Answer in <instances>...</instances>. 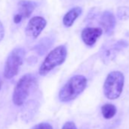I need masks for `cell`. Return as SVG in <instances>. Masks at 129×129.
Listing matches in <instances>:
<instances>
[{"label":"cell","mask_w":129,"mask_h":129,"mask_svg":"<svg viewBox=\"0 0 129 129\" xmlns=\"http://www.w3.org/2000/svg\"><path fill=\"white\" fill-rule=\"evenodd\" d=\"M67 57V49L66 46H58L52 49L45 58L39 69L40 75H46L56 66L61 64Z\"/></svg>","instance_id":"obj_2"},{"label":"cell","mask_w":129,"mask_h":129,"mask_svg":"<svg viewBox=\"0 0 129 129\" xmlns=\"http://www.w3.org/2000/svg\"><path fill=\"white\" fill-rule=\"evenodd\" d=\"M25 56V51L23 48H15L9 55L4 67V76L7 79L14 78L22 66Z\"/></svg>","instance_id":"obj_5"},{"label":"cell","mask_w":129,"mask_h":129,"mask_svg":"<svg viewBox=\"0 0 129 129\" xmlns=\"http://www.w3.org/2000/svg\"><path fill=\"white\" fill-rule=\"evenodd\" d=\"M22 20H23V18H22L19 14H17V15H15L14 16V22H15V24L20 23Z\"/></svg>","instance_id":"obj_18"},{"label":"cell","mask_w":129,"mask_h":129,"mask_svg":"<svg viewBox=\"0 0 129 129\" xmlns=\"http://www.w3.org/2000/svg\"><path fill=\"white\" fill-rule=\"evenodd\" d=\"M61 129H77V127L74 122L68 121L66 123H64V124L63 125Z\"/></svg>","instance_id":"obj_16"},{"label":"cell","mask_w":129,"mask_h":129,"mask_svg":"<svg viewBox=\"0 0 129 129\" xmlns=\"http://www.w3.org/2000/svg\"><path fill=\"white\" fill-rule=\"evenodd\" d=\"M101 112L103 116L106 119H110L115 116L116 114V107L111 103L104 104L101 108Z\"/></svg>","instance_id":"obj_12"},{"label":"cell","mask_w":129,"mask_h":129,"mask_svg":"<svg viewBox=\"0 0 129 129\" xmlns=\"http://www.w3.org/2000/svg\"><path fill=\"white\" fill-rule=\"evenodd\" d=\"M37 7V4L31 1H21L18 3V13L22 18H27L30 17V15L32 14L35 8Z\"/></svg>","instance_id":"obj_10"},{"label":"cell","mask_w":129,"mask_h":129,"mask_svg":"<svg viewBox=\"0 0 129 129\" xmlns=\"http://www.w3.org/2000/svg\"><path fill=\"white\" fill-rule=\"evenodd\" d=\"M46 25V21L40 16L32 18L25 29V33L27 37L36 39L39 37Z\"/></svg>","instance_id":"obj_6"},{"label":"cell","mask_w":129,"mask_h":129,"mask_svg":"<svg viewBox=\"0 0 129 129\" xmlns=\"http://www.w3.org/2000/svg\"><path fill=\"white\" fill-rule=\"evenodd\" d=\"M4 36H5V29L2 22L0 21V42L3 40V39L4 38Z\"/></svg>","instance_id":"obj_17"},{"label":"cell","mask_w":129,"mask_h":129,"mask_svg":"<svg viewBox=\"0 0 129 129\" xmlns=\"http://www.w3.org/2000/svg\"><path fill=\"white\" fill-rule=\"evenodd\" d=\"M52 43V41L51 40V39L46 38L44 40H42V42L40 43V44L38 45V52L40 54L44 53L47 50V49L51 46Z\"/></svg>","instance_id":"obj_14"},{"label":"cell","mask_w":129,"mask_h":129,"mask_svg":"<svg viewBox=\"0 0 129 129\" xmlns=\"http://www.w3.org/2000/svg\"><path fill=\"white\" fill-rule=\"evenodd\" d=\"M128 43L125 40H119L113 43L108 44L105 46L104 49L102 50L101 57L103 61H109L115 58L116 54L127 46Z\"/></svg>","instance_id":"obj_7"},{"label":"cell","mask_w":129,"mask_h":129,"mask_svg":"<svg viewBox=\"0 0 129 129\" xmlns=\"http://www.w3.org/2000/svg\"><path fill=\"white\" fill-rule=\"evenodd\" d=\"M124 78L120 72H110L103 85V91L105 96L109 100H115L118 98L122 92L124 87Z\"/></svg>","instance_id":"obj_4"},{"label":"cell","mask_w":129,"mask_h":129,"mask_svg":"<svg viewBox=\"0 0 129 129\" xmlns=\"http://www.w3.org/2000/svg\"><path fill=\"white\" fill-rule=\"evenodd\" d=\"M35 82L36 79L31 74H27L19 79L12 95V101L15 105L21 106L25 103Z\"/></svg>","instance_id":"obj_3"},{"label":"cell","mask_w":129,"mask_h":129,"mask_svg":"<svg viewBox=\"0 0 129 129\" xmlns=\"http://www.w3.org/2000/svg\"><path fill=\"white\" fill-rule=\"evenodd\" d=\"M103 30L99 27H86L82 30L81 38L84 43L89 46H93L102 35Z\"/></svg>","instance_id":"obj_8"},{"label":"cell","mask_w":129,"mask_h":129,"mask_svg":"<svg viewBox=\"0 0 129 129\" xmlns=\"http://www.w3.org/2000/svg\"><path fill=\"white\" fill-rule=\"evenodd\" d=\"M87 78L83 75H75L70 78L61 89L58 97L60 101L67 103L75 100L86 88Z\"/></svg>","instance_id":"obj_1"},{"label":"cell","mask_w":129,"mask_h":129,"mask_svg":"<svg viewBox=\"0 0 129 129\" xmlns=\"http://www.w3.org/2000/svg\"><path fill=\"white\" fill-rule=\"evenodd\" d=\"M82 13V9L80 7H75L74 9H72L70 11H69L63 18V24L64 25L69 27L73 25L75 20L80 16V15Z\"/></svg>","instance_id":"obj_11"},{"label":"cell","mask_w":129,"mask_h":129,"mask_svg":"<svg viewBox=\"0 0 129 129\" xmlns=\"http://www.w3.org/2000/svg\"><path fill=\"white\" fill-rule=\"evenodd\" d=\"M117 18L121 21H125L128 19L129 18V7L121 6V7L118 8Z\"/></svg>","instance_id":"obj_13"},{"label":"cell","mask_w":129,"mask_h":129,"mask_svg":"<svg viewBox=\"0 0 129 129\" xmlns=\"http://www.w3.org/2000/svg\"><path fill=\"white\" fill-rule=\"evenodd\" d=\"M32 129H53L52 125L46 122H42L36 124Z\"/></svg>","instance_id":"obj_15"},{"label":"cell","mask_w":129,"mask_h":129,"mask_svg":"<svg viewBox=\"0 0 129 129\" xmlns=\"http://www.w3.org/2000/svg\"><path fill=\"white\" fill-rule=\"evenodd\" d=\"M100 24L104 29L107 35H111L115 27V18L113 14L109 11H106L103 13L100 18Z\"/></svg>","instance_id":"obj_9"},{"label":"cell","mask_w":129,"mask_h":129,"mask_svg":"<svg viewBox=\"0 0 129 129\" xmlns=\"http://www.w3.org/2000/svg\"><path fill=\"white\" fill-rule=\"evenodd\" d=\"M2 86H3V81L1 78H0V90H1V88H2Z\"/></svg>","instance_id":"obj_19"}]
</instances>
